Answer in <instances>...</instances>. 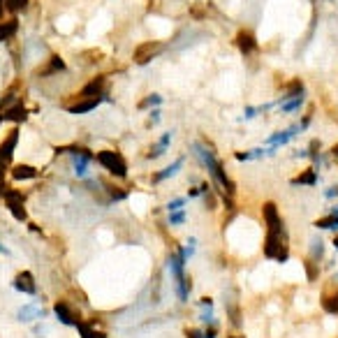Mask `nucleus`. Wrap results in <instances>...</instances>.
<instances>
[{
	"label": "nucleus",
	"instance_id": "1",
	"mask_svg": "<svg viewBox=\"0 0 338 338\" xmlns=\"http://www.w3.org/2000/svg\"><path fill=\"white\" fill-rule=\"evenodd\" d=\"M195 153H197V158H199V160L204 162V167L209 169V174H211V176L216 178V181L220 183V186H225V190H227L229 195H232V192H234V183L227 178V174H225L222 165L216 160V158H213V153H211V151H206V148H204L202 144H195Z\"/></svg>",
	"mask_w": 338,
	"mask_h": 338
},
{
	"label": "nucleus",
	"instance_id": "2",
	"mask_svg": "<svg viewBox=\"0 0 338 338\" xmlns=\"http://www.w3.org/2000/svg\"><path fill=\"white\" fill-rule=\"evenodd\" d=\"M97 162H100L102 167H105L109 174H114V176H125L127 174V165H125V160H123L118 153H114V151H100L97 153Z\"/></svg>",
	"mask_w": 338,
	"mask_h": 338
},
{
	"label": "nucleus",
	"instance_id": "3",
	"mask_svg": "<svg viewBox=\"0 0 338 338\" xmlns=\"http://www.w3.org/2000/svg\"><path fill=\"white\" fill-rule=\"evenodd\" d=\"M162 51H165V44H162V42H144V44H139L135 49V63L137 65H146V63H151L153 58H158Z\"/></svg>",
	"mask_w": 338,
	"mask_h": 338
},
{
	"label": "nucleus",
	"instance_id": "4",
	"mask_svg": "<svg viewBox=\"0 0 338 338\" xmlns=\"http://www.w3.org/2000/svg\"><path fill=\"white\" fill-rule=\"evenodd\" d=\"M5 202H7V209L12 211V216H14L16 220H25V209H23V197H21V192H16V190L5 192Z\"/></svg>",
	"mask_w": 338,
	"mask_h": 338
},
{
	"label": "nucleus",
	"instance_id": "5",
	"mask_svg": "<svg viewBox=\"0 0 338 338\" xmlns=\"http://www.w3.org/2000/svg\"><path fill=\"white\" fill-rule=\"evenodd\" d=\"M264 218H267L269 229H271V232L285 234V232H283V220L278 218V209H276V204H273V202H267V204H264Z\"/></svg>",
	"mask_w": 338,
	"mask_h": 338
},
{
	"label": "nucleus",
	"instance_id": "6",
	"mask_svg": "<svg viewBox=\"0 0 338 338\" xmlns=\"http://www.w3.org/2000/svg\"><path fill=\"white\" fill-rule=\"evenodd\" d=\"M102 100H109V97H105V95H102V97H84L81 102L67 107V111H70V114H76V116H79V114H88V111L95 109V107L100 105Z\"/></svg>",
	"mask_w": 338,
	"mask_h": 338
},
{
	"label": "nucleus",
	"instance_id": "7",
	"mask_svg": "<svg viewBox=\"0 0 338 338\" xmlns=\"http://www.w3.org/2000/svg\"><path fill=\"white\" fill-rule=\"evenodd\" d=\"M16 142H19V130H12L10 135L5 137V142L0 144V160H12L14 155V148H16Z\"/></svg>",
	"mask_w": 338,
	"mask_h": 338
},
{
	"label": "nucleus",
	"instance_id": "8",
	"mask_svg": "<svg viewBox=\"0 0 338 338\" xmlns=\"http://www.w3.org/2000/svg\"><path fill=\"white\" fill-rule=\"evenodd\" d=\"M25 118H28V109H25L21 102L7 107L5 114H3V121H10V123H23Z\"/></svg>",
	"mask_w": 338,
	"mask_h": 338
},
{
	"label": "nucleus",
	"instance_id": "9",
	"mask_svg": "<svg viewBox=\"0 0 338 338\" xmlns=\"http://www.w3.org/2000/svg\"><path fill=\"white\" fill-rule=\"evenodd\" d=\"M105 95V76L88 81L86 86L81 88V97H102Z\"/></svg>",
	"mask_w": 338,
	"mask_h": 338
},
{
	"label": "nucleus",
	"instance_id": "10",
	"mask_svg": "<svg viewBox=\"0 0 338 338\" xmlns=\"http://www.w3.org/2000/svg\"><path fill=\"white\" fill-rule=\"evenodd\" d=\"M237 44L239 49H241V54H252V51L257 49V40H255V35H252L250 31H241L237 35Z\"/></svg>",
	"mask_w": 338,
	"mask_h": 338
},
{
	"label": "nucleus",
	"instance_id": "11",
	"mask_svg": "<svg viewBox=\"0 0 338 338\" xmlns=\"http://www.w3.org/2000/svg\"><path fill=\"white\" fill-rule=\"evenodd\" d=\"M12 176H14L16 181H28V178L37 176V169L31 165H16L14 169H12Z\"/></svg>",
	"mask_w": 338,
	"mask_h": 338
},
{
	"label": "nucleus",
	"instance_id": "12",
	"mask_svg": "<svg viewBox=\"0 0 338 338\" xmlns=\"http://www.w3.org/2000/svg\"><path fill=\"white\" fill-rule=\"evenodd\" d=\"M16 288L21 290V292H28V294H33L35 292V283H33V276L28 271H23V273H19L16 276Z\"/></svg>",
	"mask_w": 338,
	"mask_h": 338
},
{
	"label": "nucleus",
	"instance_id": "13",
	"mask_svg": "<svg viewBox=\"0 0 338 338\" xmlns=\"http://www.w3.org/2000/svg\"><path fill=\"white\" fill-rule=\"evenodd\" d=\"M16 31H19V23H16V19L0 23V42H3V40H10V37L14 35Z\"/></svg>",
	"mask_w": 338,
	"mask_h": 338
},
{
	"label": "nucleus",
	"instance_id": "14",
	"mask_svg": "<svg viewBox=\"0 0 338 338\" xmlns=\"http://www.w3.org/2000/svg\"><path fill=\"white\" fill-rule=\"evenodd\" d=\"M301 183H306V186H315V183H318V169H308L306 174H301L299 178H294L292 186H301Z\"/></svg>",
	"mask_w": 338,
	"mask_h": 338
},
{
	"label": "nucleus",
	"instance_id": "15",
	"mask_svg": "<svg viewBox=\"0 0 338 338\" xmlns=\"http://www.w3.org/2000/svg\"><path fill=\"white\" fill-rule=\"evenodd\" d=\"M315 227L318 229H338V216H329V218H322V220H315Z\"/></svg>",
	"mask_w": 338,
	"mask_h": 338
},
{
	"label": "nucleus",
	"instance_id": "16",
	"mask_svg": "<svg viewBox=\"0 0 338 338\" xmlns=\"http://www.w3.org/2000/svg\"><path fill=\"white\" fill-rule=\"evenodd\" d=\"M181 167H183V158H178V160H176V162H174V165H172V167H167L165 172H160V174H158V176H155V181H165V178H169V176H174V174H176V172H178V169H181Z\"/></svg>",
	"mask_w": 338,
	"mask_h": 338
},
{
	"label": "nucleus",
	"instance_id": "17",
	"mask_svg": "<svg viewBox=\"0 0 338 338\" xmlns=\"http://www.w3.org/2000/svg\"><path fill=\"white\" fill-rule=\"evenodd\" d=\"M301 105H303V95L288 97V100H283V111H297Z\"/></svg>",
	"mask_w": 338,
	"mask_h": 338
},
{
	"label": "nucleus",
	"instance_id": "18",
	"mask_svg": "<svg viewBox=\"0 0 338 338\" xmlns=\"http://www.w3.org/2000/svg\"><path fill=\"white\" fill-rule=\"evenodd\" d=\"M322 306H324V310H327V313L336 315L338 313V294H336V297H324L322 299Z\"/></svg>",
	"mask_w": 338,
	"mask_h": 338
},
{
	"label": "nucleus",
	"instance_id": "19",
	"mask_svg": "<svg viewBox=\"0 0 338 338\" xmlns=\"http://www.w3.org/2000/svg\"><path fill=\"white\" fill-rule=\"evenodd\" d=\"M28 7V0H7V12L16 14V12H23Z\"/></svg>",
	"mask_w": 338,
	"mask_h": 338
},
{
	"label": "nucleus",
	"instance_id": "20",
	"mask_svg": "<svg viewBox=\"0 0 338 338\" xmlns=\"http://www.w3.org/2000/svg\"><path fill=\"white\" fill-rule=\"evenodd\" d=\"M56 315L61 318V322H65V324H72L74 320H72V315H70V310H67L63 303H56Z\"/></svg>",
	"mask_w": 338,
	"mask_h": 338
},
{
	"label": "nucleus",
	"instance_id": "21",
	"mask_svg": "<svg viewBox=\"0 0 338 338\" xmlns=\"http://www.w3.org/2000/svg\"><path fill=\"white\" fill-rule=\"evenodd\" d=\"M160 102H162V97L153 93V95H148L146 100H142V102H139V109H148V107H158V105H160Z\"/></svg>",
	"mask_w": 338,
	"mask_h": 338
},
{
	"label": "nucleus",
	"instance_id": "22",
	"mask_svg": "<svg viewBox=\"0 0 338 338\" xmlns=\"http://www.w3.org/2000/svg\"><path fill=\"white\" fill-rule=\"evenodd\" d=\"M58 70H65V63H63L61 56H54L49 63V72H58Z\"/></svg>",
	"mask_w": 338,
	"mask_h": 338
},
{
	"label": "nucleus",
	"instance_id": "23",
	"mask_svg": "<svg viewBox=\"0 0 338 338\" xmlns=\"http://www.w3.org/2000/svg\"><path fill=\"white\" fill-rule=\"evenodd\" d=\"M322 252H324V246H322V241H313V248H310V255H313V259H320L322 257Z\"/></svg>",
	"mask_w": 338,
	"mask_h": 338
},
{
	"label": "nucleus",
	"instance_id": "24",
	"mask_svg": "<svg viewBox=\"0 0 338 338\" xmlns=\"http://www.w3.org/2000/svg\"><path fill=\"white\" fill-rule=\"evenodd\" d=\"M186 220V213H181V211H174L172 216H169V225H178V222H183Z\"/></svg>",
	"mask_w": 338,
	"mask_h": 338
},
{
	"label": "nucleus",
	"instance_id": "25",
	"mask_svg": "<svg viewBox=\"0 0 338 338\" xmlns=\"http://www.w3.org/2000/svg\"><path fill=\"white\" fill-rule=\"evenodd\" d=\"M5 192V167H3V160H0V197Z\"/></svg>",
	"mask_w": 338,
	"mask_h": 338
},
{
	"label": "nucleus",
	"instance_id": "26",
	"mask_svg": "<svg viewBox=\"0 0 338 338\" xmlns=\"http://www.w3.org/2000/svg\"><path fill=\"white\" fill-rule=\"evenodd\" d=\"M183 204H186V199H176V202H169V204H167V209H169V211H178Z\"/></svg>",
	"mask_w": 338,
	"mask_h": 338
},
{
	"label": "nucleus",
	"instance_id": "27",
	"mask_svg": "<svg viewBox=\"0 0 338 338\" xmlns=\"http://www.w3.org/2000/svg\"><path fill=\"white\" fill-rule=\"evenodd\" d=\"M186 336H188V338H206V333L195 331V329H190V331H186ZM209 338H211V336H209Z\"/></svg>",
	"mask_w": 338,
	"mask_h": 338
},
{
	"label": "nucleus",
	"instance_id": "28",
	"mask_svg": "<svg viewBox=\"0 0 338 338\" xmlns=\"http://www.w3.org/2000/svg\"><path fill=\"white\" fill-rule=\"evenodd\" d=\"M151 121H153V123L160 121V109H153V111H151Z\"/></svg>",
	"mask_w": 338,
	"mask_h": 338
},
{
	"label": "nucleus",
	"instance_id": "29",
	"mask_svg": "<svg viewBox=\"0 0 338 338\" xmlns=\"http://www.w3.org/2000/svg\"><path fill=\"white\" fill-rule=\"evenodd\" d=\"M7 10V0H0V19H3V14H5Z\"/></svg>",
	"mask_w": 338,
	"mask_h": 338
},
{
	"label": "nucleus",
	"instance_id": "30",
	"mask_svg": "<svg viewBox=\"0 0 338 338\" xmlns=\"http://www.w3.org/2000/svg\"><path fill=\"white\" fill-rule=\"evenodd\" d=\"M331 153H333V158H338V144H336V146L331 148Z\"/></svg>",
	"mask_w": 338,
	"mask_h": 338
},
{
	"label": "nucleus",
	"instance_id": "31",
	"mask_svg": "<svg viewBox=\"0 0 338 338\" xmlns=\"http://www.w3.org/2000/svg\"><path fill=\"white\" fill-rule=\"evenodd\" d=\"M331 213H333V216H338V204H336V206L331 209Z\"/></svg>",
	"mask_w": 338,
	"mask_h": 338
},
{
	"label": "nucleus",
	"instance_id": "32",
	"mask_svg": "<svg viewBox=\"0 0 338 338\" xmlns=\"http://www.w3.org/2000/svg\"><path fill=\"white\" fill-rule=\"evenodd\" d=\"M333 248H336V250H338V237L333 239Z\"/></svg>",
	"mask_w": 338,
	"mask_h": 338
},
{
	"label": "nucleus",
	"instance_id": "33",
	"mask_svg": "<svg viewBox=\"0 0 338 338\" xmlns=\"http://www.w3.org/2000/svg\"><path fill=\"white\" fill-rule=\"evenodd\" d=\"M0 123H3V114H0Z\"/></svg>",
	"mask_w": 338,
	"mask_h": 338
}]
</instances>
